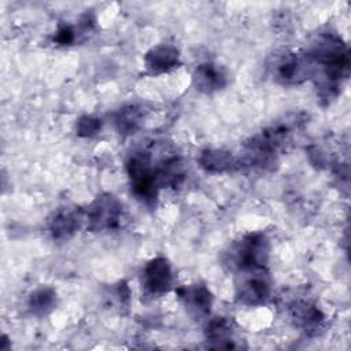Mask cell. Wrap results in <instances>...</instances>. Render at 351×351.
Returning a JSON list of instances; mask_svg holds the SVG:
<instances>
[{
	"label": "cell",
	"mask_w": 351,
	"mask_h": 351,
	"mask_svg": "<svg viewBox=\"0 0 351 351\" xmlns=\"http://www.w3.org/2000/svg\"><path fill=\"white\" fill-rule=\"evenodd\" d=\"M206 340L210 347L214 348H233L234 347V330L230 319L225 317H215L207 322L204 330Z\"/></svg>",
	"instance_id": "11"
},
{
	"label": "cell",
	"mask_w": 351,
	"mask_h": 351,
	"mask_svg": "<svg viewBox=\"0 0 351 351\" xmlns=\"http://www.w3.org/2000/svg\"><path fill=\"white\" fill-rule=\"evenodd\" d=\"M200 166L208 173H225L236 166V160L229 151L206 149L199 156Z\"/></svg>",
	"instance_id": "14"
},
{
	"label": "cell",
	"mask_w": 351,
	"mask_h": 351,
	"mask_svg": "<svg viewBox=\"0 0 351 351\" xmlns=\"http://www.w3.org/2000/svg\"><path fill=\"white\" fill-rule=\"evenodd\" d=\"M144 63L149 73H165L180 64V52L173 45L159 44L145 53Z\"/></svg>",
	"instance_id": "9"
},
{
	"label": "cell",
	"mask_w": 351,
	"mask_h": 351,
	"mask_svg": "<svg viewBox=\"0 0 351 351\" xmlns=\"http://www.w3.org/2000/svg\"><path fill=\"white\" fill-rule=\"evenodd\" d=\"M271 73L274 80L281 84H299L314 74V64L307 53L285 52L276 58Z\"/></svg>",
	"instance_id": "5"
},
{
	"label": "cell",
	"mask_w": 351,
	"mask_h": 351,
	"mask_svg": "<svg viewBox=\"0 0 351 351\" xmlns=\"http://www.w3.org/2000/svg\"><path fill=\"white\" fill-rule=\"evenodd\" d=\"M144 289L154 296L162 295L171 288L173 270L166 258L156 256L147 262L141 278Z\"/></svg>",
	"instance_id": "6"
},
{
	"label": "cell",
	"mask_w": 351,
	"mask_h": 351,
	"mask_svg": "<svg viewBox=\"0 0 351 351\" xmlns=\"http://www.w3.org/2000/svg\"><path fill=\"white\" fill-rule=\"evenodd\" d=\"M185 177L182 162L178 158H167L154 167V180L159 188H176Z\"/></svg>",
	"instance_id": "12"
},
{
	"label": "cell",
	"mask_w": 351,
	"mask_h": 351,
	"mask_svg": "<svg viewBox=\"0 0 351 351\" xmlns=\"http://www.w3.org/2000/svg\"><path fill=\"white\" fill-rule=\"evenodd\" d=\"M228 255V262L236 271L266 267L269 240L263 233H248L230 247Z\"/></svg>",
	"instance_id": "1"
},
{
	"label": "cell",
	"mask_w": 351,
	"mask_h": 351,
	"mask_svg": "<svg viewBox=\"0 0 351 351\" xmlns=\"http://www.w3.org/2000/svg\"><path fill=\"white\" fill-rule=\"evenodd\" d=\"M84 217L92 232L112 230L121 225L122 206L112 195L103 193L88 206Z\"/></svg>",
	"instance_id": "4"
},
{
	"label": "cell",
	"mask_w": 351,
	"mask_h": 351,
	"mask_svg": "<svg viewBox=\"0 0 351 351\" xmlns=\"http://www.w3.org/2000/svg\"><path fill=\"white\" fill-rule=\"evenodd\" d=\"M291 315L295 324L308 333L317 330L324 321V315L319 308L307 302L293 303V306L291 307Z\"/></svg>",
	"instance_id": "13"
},
{
	"label": "cell",
	"mask_w": 351,
	"mask_h": 351,
	"mask_svg": "<svg viewBox=\"0 0 351 351\" xmlns=\"http://www.w3.org/2000/svg\"><path fill=\"white\" fill-rule=\"evenodd\" d=\"M82 215L75 208H60L49 221V233L55 240H69L80 228Z\"/></svg>",
	"instance_id": "10"
},
{
	"label": "cell",
	"mask_w": 351,
	"mask_h": 351,
	"mask_svg": "<svg viewBox=\"0 0 351 351\" xmlns=\"http://www.w3.org/2000/svg\"><path fill=\"white\" fill-rule=\"evenodd\" d=\"M143 121V111L140 107L134 104L125 106L119 108L115 115V126L117 130L122 134H132L134 133Z\"/></svg>",
	"instance_id": "15"
},
{
	"label": "cell",
	"mask_w": 351,
	"mask_h": 351,
	"mask_svg": "<svg viewBox=\"0 0 351 351\" xmlns=\"http://www.w3.org/2000/svg\"><path fill=\"white\" fill-rule=\"evenodd\" d=\"M56 304V292L51 287H40L29 296V307L33 314L43 315L49 313Z\"/></svg>",
	"instance_id": "16"
},
{
	"label": "cell",
	"mask_w": 351,
	"mask_h": 351,
	"mask_svg": "<svg viewBox=\"0 0 351 351\" xmlns=\"http://www.w3.org/2000/svg\"><path fill=\"white\" fill-rule=\"evenodd\" d=\"M271 292V278L266 267L236 271V296L248 306L265 303Z\"/></svg>",
	"instance_id": "3"
},
{
	"label": "cell",
	"mask_w": 351,
	"mask_h": 351,
	"mask_svg": "<svg viewBox=\"0 0 351 351\" xmlns=\"http://www.w3.org/2000/svg\"><path fill=\"white\" fill-rule=\"evenodd\" d=\"M100 128H101L100 119L96 117H92V115L81 117L75 125L77 134L81 137H92L97 132H100Z\"/></svg>",
	"instance_id": "17"
},
{
	"label": "cell",
	"mask_w": 351,
	"mask_h": 351,
	"mask_svg": "<svg viewBox=\"0 0 351 351\" xmlns=\"http://www.w3.org/2000/svg\"><path fill=\"white\" fill-rule=\"evenodd\" d=\"M75 36H77L75 29L69 25H64L58 29V32L55 34V41L60 45H70L75 41Z\"/></svg>",
	"instance_id": "18"
},
{
	"label": "cell",
	"mask_w": 351,
	"mask_h": 351,
	"mask_svg": "<svg viewBox=\"0 0 351 351\" xmlns=\"http://www.w3.org/2000/svg\"><path fill=\"white\" fill-rule=\"evenodd\" d=\"M126 171L133 193L147 204L154 203L158 195V186L154 180V167L149 154L145 151L132 154L126 162Z\"/></svg>",
	"instance_id": "2"
},
{
	"label": "cell",
	"mask_w": 351,
	"mask_h": 351,
	"mask_svg": "<svg viewBox=\"0 0 351 351\" xmlns=\"http://www.w3.org/2000/svg\"><path fill=\"white\" fill-rule=\"evenodd\" d=\"M192 80L197 90L203 93H214L226 86L228 73L223 66L214 62H206L195 69Z\"/></svg>",
	"instance_id": "8"
},
{
	"label": "cell",
	"mask_w": 351,
	"mask_h": 351,
	"mask_svg": "<svg viewBox=\"0 0 351 351\" xmlns=\"http://www.w3.org/2000/svg\"><path fill=\"white\" fill-rule=\"evenodd\" d=\"M176 292L192 317L202 318L208 315L213 304V296L206 285L191 284L177 288Z\"/></svg>",
	"instance_id": "7"
}]
</instances>
